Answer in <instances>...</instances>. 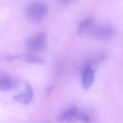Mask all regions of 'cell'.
<instances>
[{
	"label": "cell",
	"mask_w": 123,
	"mask_h": 123,
	"mask_svg": "<svg viewBox=\"0 0 123 123\" xmlns=\"http://www.w3.org/2000/svg\"><path fill=\"white\" fill-rule=\"evenodd\" d=\"M26 12L30 19L36 21H40L47 13V7L43 2L33 1L28 5Z\"/></svg>",
	"instance_id": "1"
},
{
	"label": "cell",
	"mask_w": 123,
	"mask_h": 123,
	"mask_svg": "<svg viewBox=\"0 0 123 123\" xmlns=\"http://www.w3.org/2000/svg\"><path fill=\"white\" fill-rule=\"evenodd\" d=\"M47 44V37L43 33H39L30 36L25 42L27 49L32 52H38L43 49Z\"/></svg>",
	"instance_id": "2"
},
{
	"label": "cell",
	"mask_w": 123,
	"mask_h": 123,
	"mask_svg": "<svg viewBox=\"0 0 123 123\" xmlns=\"http://www.w3.org/2000/svg\"><path fill=\"white\" fill-rule=\"evenodd\" d=\"M83 112L75 106L66 109L56 116V119L62 123H72L76 120H81Z\"/></svg>",
	"instance_id": "3"
},
{
	"label": "cell",
	"mask_w": 123,
	"mask_h": 123,
	"mask_svg": "<svg viewBox=\"0 0 123 123\" xmlns=\"http://www.w3.org/2000/svg\"><path fill=\"white\" fill-rule=\"evenodd\" d=\"M89 32L94 38L99 40H105L112 37L114 30L110 25H93Z\"/></svg>",
	"instance_id": "4"
},
{
	"label": "cell",
	"mask_w": 123,
	"mask_h": 123,
	"mask_svg": "<svg viewBox=\"0 0 123 123\" xmlns=\"http://www.w3.org/2000/svg\"><path fill=\"white\" fill-rule=\"evenodd\" d=\"M33 96L34 92L31 86L26 83L24 89L13 97V100L23 105H27L31 101Z\"/></svg>",
	"instance_id": "5"
},
{
	"label": "cell",
	"mask_w": 123,
	"mask_h": 123,
	"mask_svg": "<svg viewBox=\"0 0 123 123\" xmlns=\"http://www.w3.org/2000/svg\"><path fill=\"white\" fill-rule=\"evenodd\" d=\"M7 59L10 61L20 60L35 64H41L44 62V60L42 58L31 53H24L10 55L7 57Z\"/></svg>",
	"instance_id": "6"
},
{
	"label": "cell",
	"mask_w": 123,
	"mask_h": 123,
	"mask_svg": "<svg viewBox=\"0 0 123 123\" xmlns=\"http://www.w3.org/2000/svg\"><path fill=\"white\" fill-rule=\"evenodd\" d=\"M94 79V72L90 64H87L83 69L81 84L83 89L87 90L92 85Z\"/></svg>",
	"instance_id": "7"
},
{
	"label": "cell",
	"mask_w": 123,
	"mask_h": 123,
	"mask_svg": "<svg viewBox=\"0 0 123 123\" xmlns=\"http://www.w3.org/2000/svg\"><path fill=\"white\" fill-rule=\"evenodd\" d=\"M17 84L16 80L11 75L0 73V90L7 91L13 88Z\"/></svg>",
	"instance_id": "8"
},
{
	"label": "cell",
	"mask_w": 123,
	"mask_h": 123,
	"mask_svg": "<svg viewBox=\"0 0 123 123\" xmlns=\"http://www.w3.org/2000/svg\"><path fill=\"white\" fill-rule=\"evenodd\" d=\"M94 20L91 17L86 18L82 20L78 24L77 32L79 35L89 31L93 26Z\"/></svg>",
	"instance_id": "9"
},
{
	"label": "cell",
	"mask_w": 123,
	"mask_h": 123,
	"mask_svg": "<svg viewBox=\"0 0 123 123\" xmlns=\"http://www.w3.org/2000/svg\"><path fill=\"white\" fill-rule=\"evenodd\" d=\"M53 89V88L52 87H48V88H47L46 89V93L48 94H49L52 90Z\"/></svg>",
	"instance_id": "10"
}]
</instances>
